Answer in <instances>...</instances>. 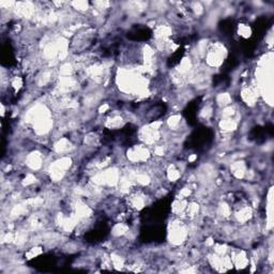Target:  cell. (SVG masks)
<instances>
[{"mask_svg":"<svg viewBox=\"0 0 274 274\" xmlns=\"http://www.w3.org/2000/svg\"><path fill=\"white\" fill-rule=\"evenodd\" d=\"M230 101H231V99H230L229 94H227V93H222V94H219V97H217V102H219V104H223V105H227V104H229Z\"/></svg>","mask_w":274,"mask_h":274,"instance_id":"obj_1","label":"cell"},{"mask_svg":"<svg viewBox=\"0 0 274 274\" xmlns=\"http://www.w3.org/2000/svg\"><path fill=\"white\" fill-rule=\"evenodd\" d=\"M180 173L179 171L177 170V169H175L173 167H170V168L168 169V178L171 180V181H176V180L179 178Z\"/></svg>","mask_w":274,"mask_h":274,"instance_id":"obj_2","label":"cell"},{"mask_svg":"<svg viewBox=\"0 0 274 274\" xmlns=\"http://www.w3.org/2000/svg\"><path fill=\"white\" fill-rule=\"evenodd\" d=\"M239 33H240L241 36L247 38V36H251V29H249V27H247V26L241 25L240 27H239Z\"/></svg>","mask_w":274,"mask_h":274,"instance_id":"obj_3","label":"cell"},{"mask_svg":"<svg viewBox=\"0 0 274 274\" xmlns=\"http://www.w3.org/2000/svg\"><path fill=\"white\" fill-rule=\"evenodd\" d=\"M73 6H75L76 9L78 10H85L88 8V2H85V1H78V2H73Z\"/></svg>","mask_w":274,"mask_h":274,"instance_id":"obj_4","label":"cell"}]
</instances>
